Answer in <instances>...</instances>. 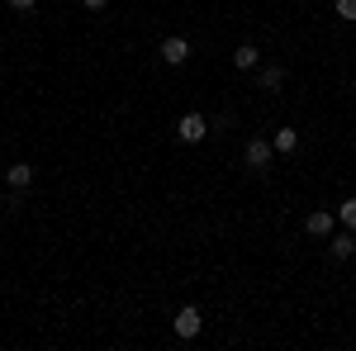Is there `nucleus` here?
<instances>
[{
	"label": "nucleus",
	"instance_id": "nucleus-4",
	"mask_svg": "<svg viewBox=\"0 0 356 351\" xmlns=\"http://www.w3.org/2000/svg\"><path fill=\"white\" fill-rule=\"evenodd\" d=\"M162 57H166V67H181L186 57H191V43L176 33V38H162Z\"/></svg>",
	"mask_w": 356,
	"mask_h": 351
},
{
	"label": "nucleus",
	"instance_id": "nucleus-12",
	"mask_svg": "<svg viewBox=\"0 0 356 351\" xmlns=\"http://www.w3.org/2000/svg\"><path fill=\"white\" fill-rule=\"evenodd\" d=\"M337 19H347V24H356V0H337Z\"/></svg>",
	"mask_w": 356,
	"mask_h": 351
},
{
	"label": "nucleus",
	"instance_id": "nucleus-13",
	"mask_svg": "<svg viewBox=\"0 0 356 351\" xmlns=\"http://www.w3.org/2000/svg\"><path fill=\"white\" fill-rule=\"evenodd\" d=\"M38 0H10V10H33Z\"/></svg>",
	"mask_w": 356,
	"mask_h": 351
},
{
	"label": "nucleus",
	"instance_id": "nucleus-10",
	"mask_svg": "<svg viewBox=\"0 0 356 351\" xmlns=\"http://www.w3.org/2000/svg\"><path fill=\"white\" fill-rule=\"evenodd\" d=\"M352 252H356V238H352V233H342V238H332V256H337V261H347Z\"/></svg>",
	"mask_w": 356,
	"mask_h": 351
},
{
	"label": "nucleus",
	"instance_id": "nucleus-14",
	"mask_svg": "<svg viewBox=\"0 0 356 351\" xmlns=\"http://www.w3.org/2000/svg\"><path fill=\"white\" fill-rule=\"evenodd\" d=\"M86 10H105V5H110V0H81Z\"/></svg>",
	"mask_w": 356,
	"mask_h": 351
},
{
	"label": "nucleus",
	"instance_id": "nucleus-6",
	"mask_svg": "<svg viewBox=\"0 0 356 351\" xmlns=\"http://www.w3.org/2000/svg\"><path fill=\"white\" fill-rule=\"evenodd\" d=\"M5 181H10V190H24L29 181H33V166H29V162H15L10 171H5Z\"/></svg>",
	"mask_w": 356,
	"mask_h": 351
},
{
	"label": "nucleus",
	"instance_id": "nucleus-9",
	"mask_svg": "<svg viewBox=\"0 0 356 351\" xmlns=\"http://www.w3.org/2000/svg\"><path fill=\"white\" fill-rule=\"evenodd\" d=\"M280 81H285V67H261V72H257V85H261V90H275Z\"/></svg>",
	"mask_w": 356,
	"mask_h": 351
},
{
	"label": "nucleus",
	"instance_id": "nucleus-8",
	"mask_svg": "<svg viewBox=\"0 0 356 351\" xmlns=\"http://www.w3.org/2000/svg\"><path fill=\"white\" fill-rule=\"evenodd\" d=\"M257 62H261V53H257V48H252V43H243V48H238V53H233V67H238V72H252V67H257Z\"/></svg>",
	"mask_w": 356,
	"mask_h": 351
},
{
	"label": "nucleus",
	"instance_id": "nucleus-11",
	"mask_svg": "<svg viewBox=\"0 0 356 351\" xmlns=\"http://www.w3.org/2000/svg\"><path fill=\"white\" fill-rule=\"evenodd\" d=\"M337 223H347L356 233V199H342V204H337Z\"/></svg>",
	"mask_w": 356,
	"mask_h": 351
},
{
	"label": "nucleus",
	"instance_id": "nucleus-5",
	"mask_svg": "<svg viewBox=\"0 0 356 351\" xmlns=\"http://www.w3.org/2000/svg\"><path fill=\"white\" fill-rule=\"evenodd\" d=\"M332 223H337V214H328V209H318V214H309V218H304V228H309L314 238H328V233H332Z\"/></svg>",
	"mask_w": 356,
	"mask_h": 351
},
{
	"label": "nucleus",
	"instance_id": "nucleus-2",
	"mask_svg": "<svg viewBox=\"0 0 356 351\" xmlns=\"http://www.w3.org/2000/svg\"><path fill=\"white\" fill-rule=\"evenodd\" d=\"M200 327H204V313H200L195 304H186V309L176 313V337H186V342H191V337H200Z\"/></svg>",
	"mask_w": 356,
	"mask_h": 351
},
{
	"label": "nucleus",
	"instance_id": "nucleus-1",
	"mask_svg": "<svg viewBox=\"0 0 356 351\" xmlns=\"http://www.w3.org/2000/svg\"><path fill=\"white\" fill-rule=\"evenodd\" d=\"M204 133H209V124H204V114H181V124H176V138L181 142H204Z\"/></svg>",
	"mask_w": 356,
	"mask_h": 351
},
{
	"label": "nucleus",
	"instance_id": "nucleus-7",
	"mask_svg": "<svg viewBox=\"0 0 356 351\" xmlns=\"http://www.w3.org/2000/svg\"><path fill=\"white\" fill-rule=\"evenodd\" d=\"M271 147H275V152H280V157H290V152L300 147V133H295V129H280V133L271 138Z\"/></svg>",
	"mask_w": 356,
	"mask_h": 351
},
{
	"label": "nucleus",
	"instance_id": "nucleus-3",
	"mask_svg": "<svg viewBox=\"0 0 356 351\" xmlns=\"http://www.w3.org/2000/svg\"><path fill=\"white\" fill-rule=\"evenodd\" d=\"M271 157H275V147L266 142V138H252V142H247V166H252V171H266Z\"/></svg>",
	"mask_w": 356,
	"mask_h": 351
}]
</instances>
